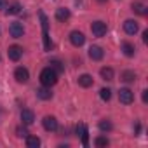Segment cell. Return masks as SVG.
<instances>
[{
    "mask_svg": "<svg viewBox=\"0 0 148 148\" xmlns=\"http://www.w3.org/2000/svg\"><path fill=\"white\" fill-rule=\"evenodd\" d=\"M91 32H92L94 37H105L106 32H108L106 23H103V21H94V23L91 25Z\"/></svg>",
    "mask_w": 148,
    "mask_h": 148,
    "instance_id": "cell-3",
    "label": "cell"
},
{
    "mask_svg": "<svg viewBox=\"0 0 148 148\" xmlns=\"http://www.w3.org/2000/svg\"><path fill=\"white\" fill-rule=\"evenodd\" d=\"M42 125H44V129H45V131H49V132H54V131H58V120H56V117H52V115H47V117H44V120H42Z\"/></svg>",
    "mask_w": 148,
    "mask_h": 148,
    "instance_id": "cell-7",
    "label": "cell"
},
{
    "mask_svg": "<svg viewBox=\"0 0 148 148\" xmlns=\"http://www.w3.org/2000/svg\"><path fill=\"white\" fill-rule=\"evenodd\" d=\"M40 16V23H42V32H44V49L45 51H51V38H49V21H47V16L40 11L38 12Z\"/></svg>",
    "mask_w": 148,
    "mask_h": 148,
    "instance_id": "cell-2",
    "label": "cell"
},
{
    "mask_svg": "<svg viewBox=\"0 0 148 148\" xmlns=\"http://www.w3.org/2000/svg\"><path fill=\"white\" fill-rule=\"evenodd\" d=\"M40 82H42V86H45V87L54 86V84L58 82V73H56L51 66L44 68V70L40 71Z\"/></svg>",
    "mask_w": 148,
    "mask_h": 148,
    "instance_id": "cell-1",
    "label": "cell"
},
{
    "mask_svg": "<svg viewBox=\"0 0 148 148\" xmlns=\"http://www.w3.org/2000/svg\"><path fill=\"white\" fill-rule=\"evenodd\" d=\"M119 99H120L122 105H131V103L134 101V92H132L131 89L124 87V89L119 91Z\"/></svg>",
    "mask_w": 148,
    "mask_h": 148,
    "instance_id": "cell-4",
    "label": "cell"
},
{
    "mask_svg": "<svg viewBox=\"0 0 148 148\" xmlns=\"http://www.w3.org/2000/svg\"><path fill=\"white\" fill-rule=\"evenodd\" d=\"M132 11L136 12V14H141V16H145L146 12H148V7L146 5H143V4H139V2H132Z\"/></svg>",
    "mask_w": 148,
    "mask_h": 148,
    "instance_id": "cell-18",
    "label": "cell"
},
{
    "mask_svg": "<svg viewBox=\"0 0 148 148\" xmlns=\"http://www.w3.org/2000/svg\"><path fill=\"white\" fill-rule=\"evenodd\" d=\"M0 61H2V56H0Z\"/></svg>",
    "mask_w": 148,
    "mask_h": 148,
    "instance_id": "cell-32",
    "label": "cell"
},
{
    "mask_svg": "<svg viewBox=\"0 0 148 148\" xmlns=\"http://www.w3.org/2000/svg\"><path fill=\"white\" fill-rule=\"evenodd\" d=\"M37 98H40V99H44V101H47V99H51L52 98V92H51V89L49 87H42V89H38L37 91Z\"/></svg>",
    "mask_w": 148,
    "mask_h": 148,
    "instance_id": "cell-15",
    "label": "cell"
},
{
    "mask_svg": "<svg viewBox=\"0 0 148 148\" xmlns=\"http://www.w3.org/2000/svg\"><path fill=\"white\" fill-rule=\"evenodd\" d=\"M138 30H139V26H138V23L134 19H127L124 23V32L127 35H134V33H138Z\"/></svg>",
    "mask_w": 148,
    "mask_h": 148,
    "instance_id": "cell-11",
    "label": "cell"
},
{
    "mask_svg": "<svg viewBox=\"0 0 148 148\" xmlns=\"http://www.w3.org/2000/svg\"><path fill=\"white\" fill-rule=\"evenodd\" d=\"M79 86H82V87H91V86H92V77L89 75V73L80 75V77H79Z\"/></svg>",
    "mask_w": 148,
    "mask_h": 148,
    "instance_id": "cell-16",
    "label": "cell"
},
{
    "mask_svg": "<svg viewBox=\"0 0 148 148\" xmlns=\"http://www.w3.org/2000/svg\"><path fill=\"white\" fill-rule=\"evenodd\" d=\"M141 98H143V103H146V101H148V91H143Z\"/></svg>",
    "mask_w": 148,
    "mask_h": 148,
    "instance_id": "cell-29",
    "label": "cell"
},
{
    "mask_svg": "<svg viewBox=\"0 0 148 148\" xmlns=\"http://www.w3.org/2000/svg\"><path fill=\"white\" fill-rule=\"evenodd\" d=\"M7 52H9V59L11 61H19L21 56H23V49L19 45H11Z\"/></svg>",
    "mask_w": 148,
    "mask_h": 148,
    "instance_id": "cell-10",
    "label": "cell"
},
{
    "mask_svg": "<svg viewBox=\"0 0 148 148\" xmlns=\"http://www.w3.org/2000/svg\"><path fill=\"white\" fill-rule=\"evenodd\" d=\"M56 19H58V21H61V23L68 21V19H70V11H68V9H64V7L56 9Z\"/></svg>",
    "mask_w": 148,
    "mask_h": 148,
    "instance_id": "cell-13",
    "label": "cell"
},
{
    "mask_svg": "<svg viewBox=\"0 0 148 148\" xmlns=\"http://www.w3.org/2000/svg\"><path fill=\"white\" fill-rule=\"evenodd\" d=\"M94 145H96L98 148H103V146H108L110 141H108V138H105V136H98V138L94 139Z\"/></svg>",
    "mask_w": 148,
    "mask_h": 148,
    "instance_id": "cell-23",
    "label": "cell"
},
{
    "mask_svg": "<svg viewBox=\"0 0 148 148\" xmlns=\"http://www.w3.org/2000/svg\"><path fill=\"white\" fill-rule=\"evenodd\" d=\"M7 14H11V16H16V14H19L21 12V4L19 2H14V4H11L9 5V9L5 11Z\"/></svg>",
    "mask_w": 148,
    "mask_h": 148,
    "instance_id": "cell-22",
    "label": "cell"
},
{
    "mask_svg": "<svg viewBox=\"0 0 148 148\" xmlns=\"http://www.w3.org/2000/svg\"><path fill=\"white\" fill-rule=\"evenodd\" d=\"M99 2H106V0H99Z\"/></svg>",
    "mask_w": 148,
    "mask_h": 148,
    "instance_id": "cell-31",
    "label": "cell"
},
{
    "mask_svg": "<svg viewBox=\"0 0 148 148\" xmlns=\"http://www.w3.org/2000/svg\"><path fill=\"white\" fill-rule=\"evenodd\" d=\"M143 42H145V44L148 42V30H146V32H143Z\"/></svg>",
    "mask_w": 148,
    "mask_h": 148,
    "instance_id": "cell-30",
    "label": "cell"
},
{
    "mask_svg": "<svg viewBox=\"0 0 148 148\" xmlns=\"http://www.w3.org/2000/svg\"><path fill=\"white\" fill-rule=\"evenodd\" d=\"M122 51H124V54H125V56H129V58H132V56H134V52H136L134 45H132V44H129V42H124V44H122Z\"/></svg>",
    "mask_w": 148,
    "mask_h": 148,
    "instance_id": "cell-19",
    "label": "cell"
},
{
    "mask_svg": "<svg viewBox=\"0 0 148 148\" xmlns=\"http://www.w3.org/2000/svg\"><path fill=\"white\" fill-rule=\"evenodd\" d=\"M2 9H7V0H0V11Z\"/></svg>",
    "mask_w": 148,
    "mask_h": 148,
    "instance_id": "cell-28",
    "label": "cell"
},
{
    "mask_svg": "<svg viewBox=\"0 0 148 148\" xmlns=\"http://www.w3.org/2000/svg\"><path fill=\"white\" fill-rule=\"evenodd\" d=\"M70 42L75 45V47H80V45H84L86 37H84L82 32H71V33H70Z\"/></svg>",
    "mask_w": 148,
    "mask_h": 148,
    "instance_id": "cell-8",
    "label": "cell"
},
{
    "mask_svg": "<svg viewBox=\"0 0 148 148\" xmlns=\"http://www.w3.org/2000/svg\"><path fill=\"white\" fill-rule=\"evenodd\" d=\"M103 56H105V52L99 45H91L89 47V58L92 61H99V59H103Z\"/></svg>",
    "mask_w": 148,
    "mask_h": 148,
    "instance_id": "cell-9",
    "label": "cell"
},
{
    "mask_svg": "<svg viewBox=\"0 0 148 148\" xmlns=\"http://www.w3.org/2000/svg\"><path fill=\"white\" fill-rule=\"evenodd\" d=\"M99 98H101L103 101H110V98H112V91H110V89H101V91H99Z\"/></svg>",
    "mask_w": 148,
    "mask_h": 148,
    "instance_id": "cell-26",
    "label": "cell"
},
{
    "mask_svg": "<svg viewBox=\"0 0 148 148\" xmlns=\"http://www.w3.org/2000/svg\"><path fill=\"white\" fill-rule=\"evenodd\" d=\"M120 80H124V82H134L136 80V73L131 71V70H125V71L120 73Z\"/></svg>",
    "mask_w": 148,
    "mask_h": 148,
    "instance_id": "cell-17",
    "label": "cell"
},
{
    "mask_svg": "<svg viewBox=\"0 0 148 148\" xmlns=\"http://www.w3.org/2000/svg\"><path fill=\"white\" fill-rule=\"evenodd\" d=\"M16 132H18L19 138H26V136H28V129H26V127H18Z\"/></svg>",
    "mask_w": 148,
    "mask_h": 148,
    "instance_id": "cell-27",
    "label": "cell"
},
{
    "mask_svg": "<svg viewBox=\"0 0 148 148\" xmlns=\"http://www.w3.org/2000/svg\"><path fill=\"white\" fill-rule=\"evenodd\" d=\"M14 79H16V82H19V84H26L28 79H30V71H28L26 68L19 66V68H16V71H14Z\"/></svg>",
    "mask_w": 148,
    "mask_h": 148,
    "instance_id": "cell-6",
    "label": "cell"
},
{
    "mask_svg": "<svg viewBox=\"0 0 148 148\" xmlns=\"http://www.w3.org/2000/svg\"><path fill=\"white\" fill-rule=\"evenodd\" d=\"M80 136H82V145L84 146H89V131H87V125H84Z\"/></svg>",
    "mask_w": 148,
    "mask_h": 148,
    "instance_id": "cell-24",
    "label": "cell"
},
{
    "mask_svg": "<svg viewBox=\"0 0 148 148\" xmlns=\"http://www.w3.org/2000/svg\"><path fill=\"white\" fill-rule=\"evenodd\" d=\"M49 64H51V68H52L56 73H61V71H64V64H63L59 59H51V63H49Z\"/></svg>",
    "mask_w": 148,
    "mask_h": 148,
    "instance_id": "cell-20",
    "label": "cell"
},
{
    "mask_svg": "<svg viewBox=\"0 0 148 148\" xmlns=\"http://www.w3.org/2000/svg\"><path fill=\"white\" fill-rule=\"evenodd\" d=\"M99 75H101V79L103 80H113V70L110 68V66H105V68H101L99 70Z\"/></svg>",
    "mask_w": 148,
    "mask_h": 148,
    "instance_id": "cell-14",
    "label": "cell"
},
{
    "mask_svg": "<svg viewBox=\"0 0 148 148\" xmlns=\"http://www.w3.org/2000/svg\"><path fill=\"white\" fill-rule=\"evenodd\" d=\"M26 146L28 148H38L40 146V139L37 136H26Z\"/></svg>",
    "mask_w": 148,
    "mask_h": 148,
    "instance_id": "cell-21",
    "label": "cell"
},
{
    "mask_svg": "<svg viewBox=\"0 0 148 148\" xmlns=\"http://www.w3.org/2000/svg\"><path fill=\"white\" fill-rule=\"evenodd\" d=\"M21 120H23L25 125H30V124H33V120H35V113H33L32 110H23V112H21Z\"/></svg>",
    "mask_w": 148,
    "mask_h": 148,
    "instance_id": "cell-12",
    "label": "cell"
},
{
    "mask_svg": "<svg viewBox=\"0 0 148 148\" xmlns=\"http://www.w3.org/2000/svg\"><path fill=\"white\" fill-rule=\"evenodd\" d=\"M9 33H11V37H14V38H21V37L25 35L23 23H19V21L11 23V26H9Z\"/></svg>",
    "mask_w": 148,
    "mask_h": 148,
    "instance_id": "cell-5",
    "label": "cell"
},
{
    "mask_svg": "<svg viewBox=\"0 0 148 148\" xmlns=\"http://www.w3.org/2000/svg\"><path fill=\"white\" fill-rule=\"evenodd\" d=\"M112 127H113V125H112V122H110V120H101V122H99V129H101L103 132L112 131Z\"/></svg>",
    "mask_w": 148,
    "mask_h": 148,
    "instance_id": "cell-25",
    "label": "cell"
}]
</instances>
